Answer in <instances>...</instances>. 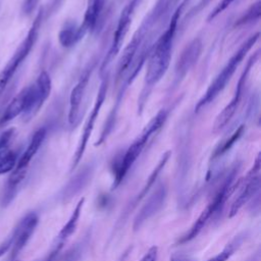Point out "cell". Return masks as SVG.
I'll use <instances>...</instances> for the list:
<instances>
[{"mask_svg":"<svg viewBox=\"0 0 261 261\" xmlns=\"http://www.w3.org/2000/svg\"><path fill=\"white\" fill-rule=\"evenodd\" d=\"M238 172V168H232L222 179L219 187L216 189L213 197L210 199L206 207L202 210L196 221L181 237L176 241V245H184L194 240L204 228V226L213 218L217 217L223 210L226 200L233 193L234 190V177Z\"/></svg>","mask_w":261,"mask_h":261,"instance_id":"7a4b0ae2","label":"cell"},{"mask_svg":"<svg viewBox=\"0 0 261 261\" xmlns=\"http://www.w3.org/2000/svg\"><path fill=\"white\" fill-rule=\"evenodd\" d=\"M46 134H47V130L45 127H41L33 134L29 145L27 146L24 151L19 155L15 167L13 168V170L11 172H9V174L12 177H14L18 180L20 178L21 181L24 180L27 173H28V168H29L33 158L36 156L39 149L41 148V146L46 138Z\"/></svg>","mask_w":261,"mask_h":261,"instance_id":"4fadbf2b","label":"cell"},{"mask_svg":"<svg viewBox=\"0 0 261 261\" xmlns=\"http://www.w3.org/2000/svg\"><path fill=\"white\" fill-rule=\"evenodd\" d=\"M260 34L256 33L249 37L241 46L240 48L233 53V55L229 58V60L226 62V64L223 66L221 71L216 75L214 81L209 85L208 89L204 93V95L201 97V99L198 101L195 110L199 111L201 108L205 107L209 103H211L225 88L226 84L229 82L233 73L236 72L237 68L247 55V53L251 50V48L255 45V43L258 41Z\"/></svg>","mask_w":261,"mask_h":261,"instance_id":"277c9868","label":"cell"},{"mask_svg":"<svg viewBox=\"0 0 261 261\" xmlns=\"http://www.w3.org/2000/svg\"><path fill=\"white\" fill-rule=\"evenodd\" d=\"M39 224V215L35 211L25 213L12 228L6 239L0 243V258L9 253L7 261L17 259L25 248Z\"/></svg>","mask_w":261,"mask_h":261,"instance_id":"8992f818","label":"cell"},{"mask_svg":"<svg viewBox=\"0 0 261 261\" xmlns=\"http://www.w3.org/2000/svg\"><path fill=\"white\" fill-rule=\"evenodd\" d=\"M242 129H243V127H240V129L236 130V133H234L228 140H226L225 142H223V143L214 151V153H213V155H212V158H213V159H214V158H217V157L221 156L222 154H224L226 151H228V150L232 147V145L238 141V139L241 137L242 132H243Z\"/></svg>","mask_w":261,"mask_h":261,"instance_id":"484cf974","label":"cell"},{"mask_svg":"<svg viewBox=\"0 0 261 261\" xmlns=\"http://www.w3.org/2000/svg\"><path fill=\"white\" fill-rule=\"evenodd\" d=\"M15 136V128L9 127L0 134V151L9 148Z\"/></svg>","mask_w":261,"mask_h":261,"instance_id":"4316f807","label":"cell"},{"mask_svg":"<svg viewBox=\"0 0 261 261\" xmlns=\"http://www.w3.org/2000/svg\"><path fill=\"white\" fill-rule=\"evenodd\" d=\"M52 83L47 71H42L37 80L27 87L28 104L24 113L22 114L25 120L31 119L43 106L51 93Z\"/></svg>","mask_w":261,"mask_h":261,"instance_id":"30bf717a","label":"cell"},{"mask_svg":"<svg viewBox=\"0 0 261 261\" xmlns=\"http://www.w3.org/2000/svg\"><path fill=\"white\" fill-rule=\"evenodd\" d=\"M209 2H210V0H201V1L198 3L197 7H195V9L193 10V13H196V11L201 10V9H202L204 6H206Z\"/></svg>","mask_w":261,"mask_h":261,"instance_id":"d6a6232c","label":"cell"},{"mask_svg":"<svg viewBox=\"0 0 261 261\" xmlns=\"http://www.w3.org/2000/svg\"><path fill=\"white\" fill-rule=\"evenodd\" d=\"M93 174V168L91 166H86L77 173H75L67 184L62 188L59 193V199L62 203H67L77 194H80L84 188L91 180Z\"/></svg>","mask_w":261,"mask_h":261,"instance_id":"ac0fdd59","label":"cell"},{"mask_svg":"<svg viewBox=\"0 0 261 261\" xmlns=\"http://www.w3.org/2000/svg\"><path fill=\"white\" fill-rule=\"evenodd\" d=\"M28 104V92L27 87L23 88L4 108L0 115V127L4 126L14 118L22 115L27 109Z\"/></svg>","mask_w":261,"mask_h":261,"instance_id":"d6986e66","label":"cell"},{"mask_svg":"<svg viewBox=\"0 0 261 261\" xmlns=\"http://www.w3.org/2000/svg\"><path fill=\"white\" fill-rule=\"evenodd\" d=\"M44 17V9H40L35 20L33 21L30 30L27 33V36L18 45L13 55L10 57L6 65L0 71V98L2 97L4 91L6 90L8 84L11 82L12 77L18 70L19 66L23 63L27 57L30 55L33 50L40 33V29L43 22Z\"/></svg>","mask_w":261,"mask_h":261,"instance_id":"5b68a950","label":"cell"},{"mask_svg":"<svg viewBox=\"0 0 261 261\" xmlns=\"http://www.w3.org/2000/svg\"><path fill=\"white\" fill-rule=\"evenodd\" d=\"M10 261H21V260H19V259H15V260H10Z\"/></svg>","mask_w":261,"mask_h":261,"instance_id":"836d02e7","label":"cell"},{"mask_svg":"<svg viewBox=\"0 0 261 261\" xmlns=\"http://www.w3.org/2000/svg\"><path fill=\"white\" fill-rule=\"evenodd\" d=\"M84 204H85V198L80 199L79 202L76 203V205L74 206L71 214L69 215L66 223L60 228L59 232L57 233L49 251L46 253V255L40 261H55L57 259V257L61 254V251H62L65 243L67 242V240L71 237V234L76 229Z\"/></svg>","mask_w":261,"mask_h":261,"instance_id":"8fae6325","label":"cell"},{"mask_svg":"<svg viewBox=\"0 0 261 261\" xmlns=\"http://www.w3.org/2000/svg\"><path fill=\"white\" fill-rule=\"evenodd\" d=\"M166 197H167V189L165 184H159L155 188V190L152 192V194L149 196L146 203L142 206V208L137 213L133 223V228L135 231L140 229L146 221H148L150 218H152L162 209V207L164 206Z\"/></svg>","mask_w":261,"mask_h":261,"instance_id":"5bb4252c","label":"cell"},{"mask_svg":"<svg viewBox=\"0 0 261 261\" xmlns=\"http://www.w3.org/2000/svg\"><path fill=\"white\" fill-rule=\"evenodd\" d=\"M91 240V232L88 231L79 242L71 246L64 253L60 254L55 261H79L85 254Z\"/></svg>","mask_w":261,"mask_h":261,"instance_id":"44dd1931","label":"cell"},{"mask_svg":"<svg viewBox=\"0 0 261 261\" xmlns=\"http://www.w3.org/2000/svg\"><path fill=\"white\" fill-rule=\"evenodd\" d=\"M86 31L82 25L77 27L74 23H66L58 34L59 43L63 47H71L76 44L85 35Z\"/></svg>","mask_w":261,"mask_h":261,"instance_id":"ffe728a7","label":"cell"},{"mask_svg":"<svg viewBox=\"0 0 261 261\" xmlns=\"http://www.w3.org/2000/svg\"><path fill=\"white\" fill-rule=\"evenodd\" d=\"M181 7L177 8V10L174 12L167 29L158 38V40L153 46V49L150 51L145 74L144 90L146 94L163 77V75L168 69L171 58L173 39Z\"/></svg>","mask_w":261,"mask_h":261,"instance_id":"6da1fadb","label":"cell"},{"mask_svg":"<svg viewBox=\"0 0 261 261\" xmlns=\"http://www.w3.org/2000/svg\"><path fill=\"white\" fill-rule=\"evenodd\" d=\"M92 67L86 69L74 87L72 88L69 96V110H68V122L71 126H75L80 121V115L82 110V104L85 98L86 89L91 77Z\"/></svg>","mask_w":261,"mask_h":261,"instance_id":"2e32d148","label":"cell"},{"mask_svg":"<svg viewBox=\"0 0 261 261\" xmlns=\"http://www.w3.org/2000/svg\"><path fill=\"white\" fill-rule=\"evenodd\" d=\"M19 153L13 149L6 148L0 151V175L9 173L15 167Z\"/></svg>","mask_w":261,"mask_h":261,"instance_id":"cb8c5ba5","label":"cell"},{"mask_svg":"<svg viewBox=\"0 0 261 261\" xmlns=\"http://www.w3.org/2000/svg\"><path fill=\"white\" fill-rule=\"evenodd\" d=\"M140 1L141 0H128L127 3L122 8L120 15L118 17V21H117L114 34H113V39H112L110 48H109L108 53L106 54V57L101 65V72H103L105 70V68H107L109 63L119 52L121 45L123 43V40L128 32L130 23H132V20H133L134 14H135V10H136L137 6L139 5Z\"/></svg>","mask_w":261,"mask_h":261,"instance_id":"9c48e42d","label":"cell"},{"mask_svg":"<svg viewBox=\"0 0 261 261\" xmlns=\"http://www.w3.org/2000/svg\"><path fill=\"white\" fill-rule=\"evenodd\" d=\"M260 1H256L255 3H252V5L249 7V9L245 12V14L236 22V25L245 24L248 22H251L253 20H257L260 17Z\"/></svg>","mask_w":261,"mask_h":261,"instance_id":"d4e9b609","label":"cell"},{"mask_svg":"<svg viewBox=\"0 0 261 261\" xmlns=\"http://www.w3.org/2000/svg\"><path fill=\"white\" fill-rule=\"evenodd\" d=\"M39 2H40V0H24L22 3V6H21L22 13L24 15H31L35 11Z\"/></svg>","mask_w":261,"mask_h":261,"instance_id":"f1b7e54d","label":"cell"},{"mask_svg":"<svg viewBox=\"0 0 261 261\" xmlns=\"http://www.w3.org/2000/svg\"><path fill=\"white\" fill-rule=\"evenodd\" d=\"M202 51V42L199 38L191 41L182 50L175 64V77H184L198 61Z\"/></svg>","mask_w":261,"mask_h":261,"instance_id":"e0dca14e","label":"cell"},{"mask_svg":"<svg viewBox=\"0 0 261 261\" xmlns=\"http://www.w3.org/2000/svg\"><path fill=\"white\" fill-rule=\"evenodd\" d=\"M258 57H259V51L255 52V54L253 56H251V58L249 59L245 70L243 71V73L240 76V80L238 82V85H237V88H236V91L233 93V96H232L231 100L229 101V103L222 109V111L215 118V121H214V124H213V132H218V130L222 129L228 123V121L232 118V116L234 115V113L238 109V106L240 104L241 98H242L243 88L245 87L247 76H248L251 68L253 67L254 63L258 59Z\"/></svg>","mask_w":261,"mask_h":261,"instance_id":"7c38bea8","label":"cell"},{"mask_svg":"<svg viewBox=\"0 0 261 261\" xmlns=\"http://www.w3.org/2000/svg\"><path fill=\"white\" fill-rule=\"evenodd\" d=\"M245 239H246V233L245 232L236 236L222 249V251H220L218 254H216L215 256L211 257L207 261H227L236 253V251H238V249L242 246V244L245 241Z\"/></svg>","mask_w":261,"mask_h":261,"instance_id":"603a6c76","label":"cell"},{"mask_svg":"<svg viewBox=\"0 0 261 261\" xmlns=\"http://www.w3.org/2000/svg\"><path fill=\"white\" fill-rule=\"evenodd\" d=\"M104 5V0H88L87 9L84 16L83 28L86 31L93 30L97 23Z\"/></svg>","mask_w":261,"mask_h":261,"instance_id":"7402d4cb","label":"cell"},{"mask_svg":"<svg viewBox=\"0 0 261 261\" xmlns=\"http://www.w3.org/2000/svg\"><path fill=\"white\" fill-rule=\"evenodd\" d=\"M237 192L236 198L232 201L229 211L228 217L231 218L239 213V211L247 204L252 198L260 193V156L258 155L252 168L248 171V173L240 178L234 184V190Z\"/></svg>","mask_w":261,"mask_h":261,"instance_id":"52a82bcc","label":"cell"},{"mask_svg":"<svg viewBox=\"0 0 261 261\" xmlns=\"http://www.w3.org/2000/svg\"><path fill=\"white\" fill-rule=\"evenodd\" d=\"M167 117V112L162 109L160 110L153 118L152 120L146 125L140 137H138L133 144L126 149L123 156L120 158L118 164H116L114 170H113V182H112V190L116 189L121 181L126 176L127 172L134 165V163L137 161L141 153L143 152L144 148L146 147L147 143L151 139V137L162 126L165 119Z\"/></svg>","mask_w":261,"mask_h":261,"instance_id":"3957f363","label":"cell"},{"mask_svg":"<svg viewBox=\"0 0 261 261\" xmlns=\"http://www.w3.org/2000/svg\"><path fill=\"white\" fill-rule=\"evenodd\" d=\"M107 89H108V75H106L100 84V87H99V90H98L97 97H96V100L94 102L93 108H92L91 113H90V115H89V117H88V119L85 123L81 139H80L77 147H76V150L73 154L72 161H71V164H70V171H72L79 165V163H80V161H81V159H82V157L85 153V150L87 148V144L89 142L91 134L94 129V125L96 123V120L98 118V115L100 113L102 105L104 103V100H105V97H106V94H107Z\"/></svg>","mask_w":261,"mask_h":261,"instance_id":"ba28073f","label":"cell"},{"mask_svg":"<svg viewBox=\"0 0 261 261\" xmlns=\"http://www.w3.org/2000/svg\"><path fill=\"white\" fill-rule=\"evenodd\" d=\"M170 261H194V260L184 254H173L170 256Z\"/></svg>","mask_w":261,"mask_h":261,"instance_id":"4dcf8cb0","label":"cell"},{"mask_svg":"<svg viewBox=\"0 0 261 261\" xmlns=\"http://www.w3.org/2000/svg\"><path fill=\"white\" fill-rule=\"evenodd\" d=\"M234 0H221L215 7L214 9L211 11V13L208 16V20L213 19L214 17H216L218 14H220L223 10H225Z\"/></svg>","mask_w":261,"mask_h":261,"instance_id":"83f0119b","label":"cell"},{"mask_svg":"<svg viewBox=\"0 0 261 261\" xmlns=\"http://www.w3.org/2000/svg\"><path fill=\"white\" fill-rule=\"evenodd\" d=\"M132 250H133V247H132V246H128V247L119 255V257H118V259H117L116 261H126L127 258H128V256H129L130 253H132Z\"/></svg>","mask_w":261,"mask_h":261,"instance_id":"1f68e13d","label":"cell"},{"mask_svg":"<svg viewBox=\"0 0 261 261\" xmlns=\"http://www.w3.org/2000/svg\"><path fill=\"white\" fill-rule=\"evenodd\" d=\"M169 157H170V152H169V151L165 152V153L162 155V157H161L160 160L158 161L157 165L155 166V168L152 170V172H151L150 175L148 176V178H147L146 182L144 184V186L142 187L141 191H140V192L132 199V201L125 206L123 212L121 213V215H120V217H119V219H118V221H117V223H116V227H118V226L120 227V226L126 221V219H127L129 213H130V212L139 205V203L149 194V192H150V190L152 189L153 185L156 182V180H157V178H158L160 172L162 171V169H163L164 166L166 165V163H167Z\"/></svg>","mask_w":261,"mask_h":261,"instance_id":"9a60e30c","label":"cell"},{"mask_svg":"<svg viewBox=\"0 0 261 261\" xmlns=\"http://www.w3.org/2000/svg\"><path fill=\"white\" fill-rule=\"evenodd\" d=\"M158 259V247L152 246L148 249V251L144 254L140 261H157Z\"/></svg>","mask_w":261,"mask_h":261,"instance_id":"f546056e","label":"cell"}]
</instances>
